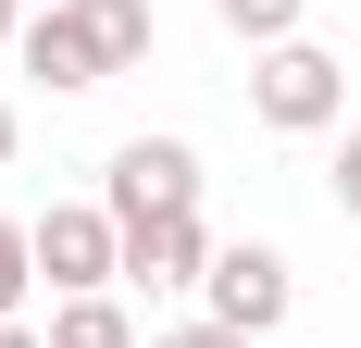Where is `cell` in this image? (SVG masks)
<instances>
[{
  "label": "cell",
  "mask_w": 361,
  "mask_h": 348,
  "mask_svg": "<svg viewBox=\"0 0 361 348\" xmlns=\"http://www.w3.org/2000/svg\"><path fill=\"white\" fill-rule=\"evenodd\" d=\"M50 348H137V323L112 311V299H63L50 311Z\"/></svg>",
  "instance_id": "cell-7"
},
{
  "label": "cell",
  "mask_w": 361,
  "mask_h": 348,
  "mask_svg": "<svg viewBox=\"0 0 361 348\" xmlns=\"http://www.w3.org/2000/svg\"><path fill=\"white\" fill-rule=\"evenodd\" d=\"M63 13H100V0H63Z\"/></svg>",
  "instance_id": "cell-16"
},
{
  "label": "cell",
  "mask_w": 361,
  "mask_h": 348,
  "mask_svg": "<svg viewBox=\"0 0 361 348\" xmlns=\"http://www.w3.org/2000/svg\"><path fill=\"white\" fill-rule=\"evenodd\" d=\"M37 274L63 286V299H100V286L125 274V224H112V211H50V224H37Z\"/></svg>",
  "instance_id": "cell-4"
},
{
  "label": "cell",
  "mask_w": 361,
  "mask_h": 348,
  "mask_svg": "<svg viewBox=\"0 0 361 348\" xmlns=\"http://www.w3.org/2000/svg\"><path fill=\"white\" fill-rule=\"evenodd\" d=\"M250 112L274 125V137H324L336 112H349V63L312 50V37H274V50L250 63Z\"/></svg>",
  "instance_id": "cell-1"
},
{
  "label": "cell",
  "mask_w": 361,
  "mask_h": 348,
  "mask_svg": "<svg viewBox=\"0 0 361 348\" xmlns=\"http://www.w3.org/2000/svg\"><path fill=\"white\" fill-rule=\"evenodd\" d=\"M37 286V224H13V211H0V323H13V299H25Z\"/></svg>",
  "instance_id": "cell-10"
},
{
  "label": "cell",
  "mask_w": 361,
  "mask_h": 348,
  "mask_svg": "<svg viewBox=\"0 0 361 348\" xmlns=\"http://www.w3.org/2000/svg\"><path fill=\"white\" fill-rule=\"evenodd\" d=\"M0 348H50V336H37V323H0Z\"/></svg>",
  "instance_id": "cell-14"
},
{
  "label": "cell",
  "mask_w": 361,
  "mask_h": 348,
  "mask_svg": "<svg viewBox=\"0 0 361 348\" xmlns=\"http://www.w3.org/2000/svg\"><path fill=\"white\" fill-rule=\"evenodd\" d=\"M212 13L250 37V50H274V37H299V13H312V0H212Z\"/></svg>",
  "instance_id": "cell-9"
},
{
  "label": "cell",
  "mask_w": 361,
  "mask_h": 348,
  "mask_svg": "<svg viewBox=\"0 0 361 348\" xmlns=\"http://www.w3.org/2000/svg\"><path fill=\"white\" fill-rule=\"evenodd\" d=\"M100 211H112V224H149V211H200V149H187V137H125V149H112Z\"/></svg>",
  "instance_id": "cell-3"
},
{
  "label": "cell",
  "mask_w": 361,
  "mask_h": 348,
  "mask_svg": "<svg viewBox=\"0 0 361 348\" xmlns=\"http://www.w3.org/2000/svg\"><path fill=\"white\" fill-rule=\"evenodd\" d=\"M200 299H212V323H237V336H274V323H287V249H262V237H237V249H212V274H200Z\"/></svg>",
  "instance_id": "cell-2"
},
{
  "label": "cell",
  "mask_w": 361,
  "mask_h": 348,
  "mask_svg": "<svg viewBox=\"0 0 361 348\" xmlns=\"http://www.w3.org/2000/svg\"><path fill=\"white\" fill-rule=\"evenodd\" d=\"M149 348H250V336H237V323H212V311H200V323H162V336H149Z\"/></svg>",
  "instance_id": "cell-12"
},
{
  "label": "cell",
  "mask_w": 361,
  "mask_h": 348,
  "mask_svg": "<svg viewBox=\"0 0 361 348\" xmlns=\"http://www.w3.org/2000/svg\"><path fill=\"white\" fill-rule=\"evenodd\" d=\"M125 274H137V286H200V274H212V224H200V211L125 224Z\"/></svg>",
  "instance_id": "cell-5"
},
{
  "label": "cell",
  "mask_w": 361,
  "mask_h": 348,
  "mask_svg": "<svg viewBox=\"0 0 361 348\" xmlns=\"http://www.w3.org/2000/svg\"><path fill=\"white\" fill-rule=\"evenodd\" d=\"M324 187H336V211H349V224H361V125H349V137H336V162H324Z\"/></svg>",
  "instance_id": "cell-11"
},
{
  "label": "cell",
  "mask_w": 361,
  "mask_h": 348,
  "mask_svg": "<svg viewBox=\"0 0 361 348\" xmlns=\"http://www.w3.org/2000/svg\"><path fill=\"white\" fill-rule=\"evenodd\" d=\"M25 25H37V13H25V0H0V50H25Z\"/></svg>",
  "instance_id": "cell-13"
},
{
  "label": "cell",
  "mask_w": 361,
  "mask_h": 348,
  "mask_svg": "<svg viewBox=\"0 0 361 348\" xmlns=\"http://www.w3.org/2000/svg\"><path fill=\"white\" fill-rule=\"evenodd\" d=\"M87 25H100V50H112V75H137V63H149V37H162V25H149V0H100Z\"/></svg>",
  "instance_id": "cell-8"
},
{
  "label": "cell",
  "mask_w": 361,
  "mask_h": 348,
  "mask_svg": "<svg viewBox=\"0 0 361 348\" xmlns=\"http://www.w3.org/2000/svg\"><path fill=\"white\" fill-rule=\"evenodd\" d=\"M25 75H50V87L75 100V87H100V75H112V50H100V25H87V13H63V0H50V13L25 25Z\"/></svg>",
  "instance_id": "cell-6"
},
{
  "label": "cell",
  "mask_w": 361,
  "mask_h": 348,
  "mask_svg": "<svg viewBox=\"0 0 361 348\" xmlns=\"http://www.w3.org/2000/svg\"><path fill=\"white\" fill-rule=\"evenodd\" d=\"M13 137H25V125H13V100H0V162H13Z\"/></svg>",
  "instance_id": "cell-15"
}]
</instances>
